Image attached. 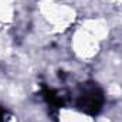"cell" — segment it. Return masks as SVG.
<instances>
[{
	"label": "cell",
	"mask_w": 122,
	"mask_h": 122,
	"mask_svg": "<svg viewBox=\"0 0 122 122\" xmlns=\"http://www.w3.org/2000/svg\"><path fill=\"white\" fill-rule=\"evenodd\" d=\"M13 13H14L13 0H0V20L1 21L11 20Z\"/></svg>",
	"instance_id": "cell-4"
},
{
	"label": "cell",
	"mask_w": 122,
	"mask_h": 122,
	"mask_svg": "<svg viewBox=\"0 0 122 122\" xmlns=\"http://www.w3.org/2000/svg\"><path fill=\"white\" fill-rule=\"evenodd\" d=\"M112 1H115V3H122V0H112Z\"/></svg>",
	"instance_id": "cell-5"
},
{
	"label": "cell",
	"mask_w": 122,
	"mask_h": 122,
	"mask_svg": "<svg viewBox=\"0 0 122 122\" xmlns=\"http://www.w3.org/2000/svg\"><path fill=\"white\" fill-rule=\"evenodd\" d=\"M40 10L43 17L57 30L67 29L74 21V17H75V13L72 9L54 1H44Z\"/></svg>",
	"instance_id": "cell-1"
},
{
	"label": "cell",
	"mask_w": 122,
	"mask_h": 122,
	"mask_svg": "<svg viewBox=\"0 0 122 122\" xmlns=\"http://www.w3.org/2000/svg\"><path fill=\"white\" fill-rule=\"evenodd\" d=\"M72 48L78 57L91 58L99 50V40L85 29H81L72 37Z\"/></svg>",
	"instance_id": "cell-2"
},
{
	"label": "cell",
	"mask_w": 122,
	"mask_h": 122,
	"mask_svg": "<svg viewBox=\"0 0 122 122\" xmlns=\"http://www.w3.org/2000/svg\"><path fill=\"white\" fill-rule=\"evenodd\" d=\"M60 122H94L91 117L84 112L74 111V109H61L58 115Z\"/></svg>",
	"instance_id": "cell-3"
}]
</instances>
